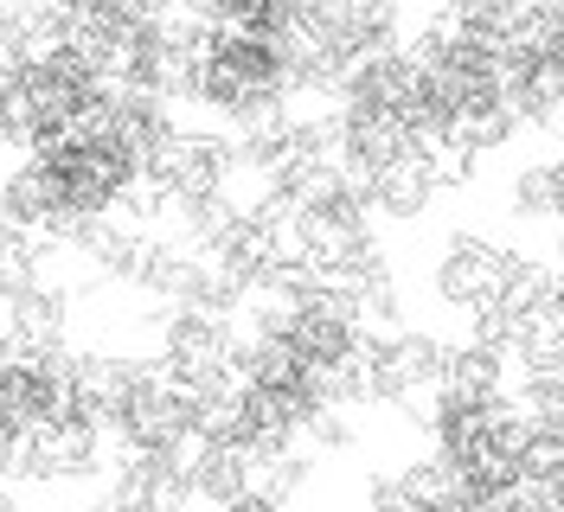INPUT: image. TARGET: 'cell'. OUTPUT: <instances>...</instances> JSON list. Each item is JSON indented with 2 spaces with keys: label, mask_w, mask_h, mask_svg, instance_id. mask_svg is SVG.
<instances>
[{
  "label": "cell",
  "mask_w": 564,
  "mask_h": 512,
  "mask_svg": "<svg viewBox=\"0 0 564 512\" xmlns=\"http://www.w3.org/2000/svg\"><path fill=\"white\" fill-rule=\"evenodd\" d=\"M552 205H558V167H552L545 154L520 161L513 179H507V211H513L520 225H545V218H552Z\"/></svg>",
  "instance_id": "7a4b0ae2"
},
{
  "label": "cell",
  "mask_w": 564,
  "mask_h": 512,
  "mask_svg": "<svg viewBox=\"0 0 564 512\" xmlns=\"http://www.w3.org/2000/svg\"><path fill=\"white\" fill-rule=\"evenodd\" d=\"M527 263V250L507 238H494L481 225H462L449 238L436 243V257H430V295L449 307L456 320H475L481 307H494L507 295V282L520 275Z\"/></svg>",
  "instance_id": "6da1fadb"
}]
</instances>
